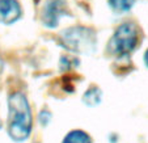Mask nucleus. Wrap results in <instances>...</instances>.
Instances as JSON below:
<instances>
[{
  "label": "nucleus",
  "instance_id": "obj_10",
  "mask_svg": "<svg viewBox=\"0 0 148 143\" xmlns=\"http://www.w3.org/2000/svg\"><path fill=\"white\" fill-rule=\"evenodd\" d=\"M144 62H145V65H147V67H148V49H147V51H145V54H144Z\"/></svg>",
  "mask_w": 148,
  "mask_h": 143
},
{
  "label": "nucleus",
  "instance_id": "obj_9",
  "mask_svg": "<svg viewBox=\"0 0 148 143\" xmlns=\"http://www.w3.org/2000/svg\"><path fill=\"white\" fill-rule=\"evenodd\" d=\"M50 113L46 112V110H43V112H41V117H39V121H41V124L42 125H46L50 121Z\"/></svg>",
  "mask_w": 148,
  "mask_h": 143
},
{
  "label": "nucleus",
  "instance_id": "obj_3",
  "mask_svg": "<svg viewBox=\"0 0 148 143\" xmlns=\"http://www.w3.org/2000/svg\"><path fill=\"white\" fill-rule=\"evenodd\" d=\"M138 28L132 23H123L119 25L110 41V49L115 55H129L138 45Z\"/></svg>",
  "mask_w": 148,
  "mask_h": 143
},
{
  "label": "nucleus",
  "instance_id": "obj_6",
  "mask_svg": "<svg viewBox=\"0 0 148 143\" xmlns=\"http://www.w3.org/2000/svg\"><path fill=\"white\" fill-rule=\"evenodd\" d=\"M62 143H92V138L83 130H72L66 135Z\"/></svg>",
  "mask_w": 148,
  "mask_h": 143
},
{
  "label": "nucleus",
  "instance_id": "obj_4",
  "mask_svg": "<svg viewBox=\"0 0 148 143\" xmlns=\"http://www.w3.org/2000/svg\"><path fill=\"white\" fill-rule=\"evenodd\" d=\"M64 8L66 0H47L42 11V21L49 28L56 26L59 19L64 14Z\"/></svg>",
  "mask_w": 148,
  "mask_h": 143
},
{
  "label": "nucleus",
  "instance_id": "obj_8",
  "mask_svg": "<svg viewBox=\"0 0 148 143\" xmlns=\"http://www.w3.org/2000/svg\"><path fill=\"white\" fill-rule=\"evenodd\" d=\"M101 96H102V93H101V91L97 87H90L87 92L84 93L83 101L87 105H89V107H95V105L100 104Z\"/></svg>",
  "mask_w": 148,
  "mask_h": 143
},
{
  "label": "nucleus",
  "instance_id": "obj_1",
  "mask_svg": "<svg viewBox=\"0 0 148 143\" xmlns=\"http://www.w3.org/2000/svg\"><path fill=\"white\" fill-rule=\"evenodd\" d=\"M32 112L26 97L16 92L8 98V134L14 142H23L32 133Z\"/></svg>",
  "mask_w": 148,
  "mask_h": 143
},
{
  "label": "nucleus",
  "instance_id": "obj_2",
  "mask_svg": "<svg viewBox=\"0 0 148 143\" xmlns=\"http://www.w3.org/2000/svg\"><path fill=\"white\" fill-rule=\"evenodd\" d=\"M62 45L66 49L79 54L92 53L96 49L97 38L92 29L85 26H73L60 33Z\"/></svg>",
  "mask_w": 148,
  "mask_h": 143
},
{
  "label": "nucleus",
  "instance_id": "obj_7",
  "mask_svg": "<svg viewBox=\"0 0 148 143\" xmlns=\"http://www.w3.org/2000/svg\"><path fill=\"white\" fill-rule=\"evenodd\" d=\"M135 0H109V6L115 13L122 14L132 8Z\"/></svg>",
  "mask_w": 148,
  "mask_h": 143
},
{
  "label": "nucleus",
  "instance_id": "obj_5",
  "mask_svg": "<svg viewBox=\"0 0 148 143\" xmlns=\"http://www.w3.org/2000/svg\"><path fill=\"white\" fill-rule=\"evenodd\" d=\"M21 17V7L17 0H0V23L11 25Z\"/></svg>",
  "mask_w": 148,
  "mask_h": 143
},
{
  "label": "nucleus",
  "instance_id": "obj_11",
  "mask_svg": "<svg viewBox=\"0 0 148 143\" xmlns=\"http://www.w3.org/2000/svg\"><path fill=\"white\" fill-rule=\"evenodd\" d=\"M1 126H3V124H1V120H0V129H1Z\"/></svg>",
  "mask_w": 148,
  "mask_h": 143
}]
</instances>
